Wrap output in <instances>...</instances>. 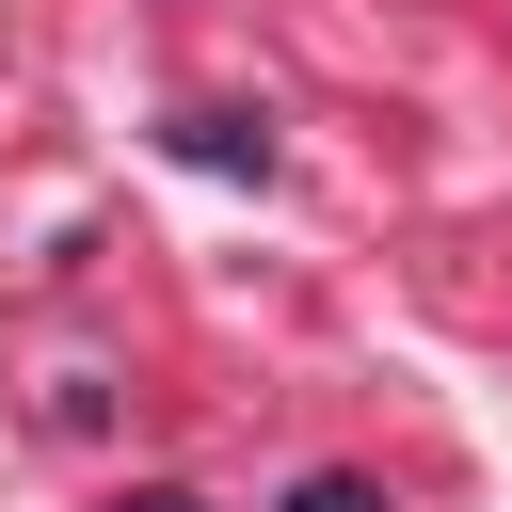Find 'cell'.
Returning <instances> with one entry per match:
<instances>
[{"label":"cell","instance_id":"obj_2","mask_svg":"<svg viewBox=\"0 0 512 512\" xmlns=\"http://www.w3.org/2000/svg\"><path fill=\"white\" fill-rule=\"evenodd\" d=\"M112 512H208V496H176V480H144V496H112Z\"/></svg>","mask_w":512,"mask_h":512},{"label":"cell","instance_id":"obj_3","mask_svg":"<svg viewBox=\"0 0 512 512\" xmlns=\"http://www.w3.org/2000/svg\"><path fill=\"white\" fill-rule=\"evenodd\" d=\"M304 512H368V496H352V480H304Z\"/></svg>","mask_w":512,"mask_h":512},{"label":"cell","instance_id":"obj_1","mask_svg":"<svg viewBox=\"0 0 512 512\" xmlns=\"http://www.w3.org/2000/svg\"><path fill=\"white\" fill-rule=\"evenodd\" d=\"M176 160H208V176H272V128H240V112H192V128H176Z\"/></svg>","mask_w":512,"mask_h":512}]
</instances>
